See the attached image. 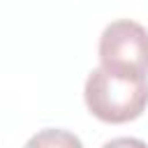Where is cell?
<instances>
[{
	"mask_svg": "<svg viewBox=\"0 0 148 148\" xmlns=\"http://www.w3.org/2000/svg\"><path fill=\"white\" fill-rule=\"evenodd\" d=\"M83 99L97 120L111 125L130 123L148 106V76L123 74L99 65L86 79Z\"/></svg>",
	"mask_w": 148,
	"mask_h": 148,
	"instance_id": "6da1fadb",
	"label": "cell"
},
{
	"mask_svg": "<svg viewBox=\"0 0 148 148\" xmlns=\"http://www.w3.org/2000/svg\"><path fill=\"white\" fill-rule=\"evenodd\" d=\"M102 148H148V143L141 139H134V136H118V139L106 141Z\"/></svg>",
	"mask_w": 148,
	"mask_h": 148,
	"instance_id": "277c9868",
	"label": "cell"
},
{
	"mask_svg": "<svg viewBox=\"0 0 148 148\" xmlns=\"http://www.w3.org/2000/svg\"><path fill=\"white\" fill-rule=\"evenodd\" d=\"M99 62L113 72L148 76V30L130 18L109 23L99 37Z\"/></svg>",
	"mask_w": 148,
	"mask_h": 148,
	"instance_id": "7a4b0ae2",
	"label": "cell"
},
{
	"mask_svg": "<svg viewBox=\"0 0 148 148\" xmlns=\"http://www.w3.org/2000/svg\"><path fill=\"white\" fill-rule=\"evenodd\" d=\"M25 148H83L81 139L67 130H56V127H46L39 130L37 134H32L25 143Z\"/></svg>",
	"mask_w": 148,
	"mask_h": 148,
	"instance_id": "3957f363",
	"label": "cell"
}]
</instances>
